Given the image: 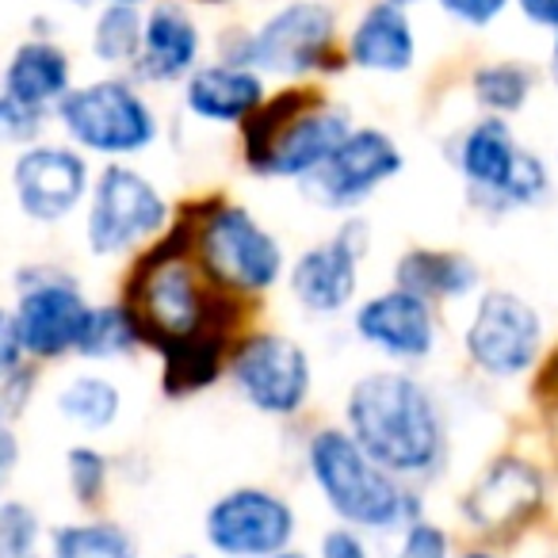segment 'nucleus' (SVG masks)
Here are the masks:
<instances>
[{
    "mask_svg": "<svg viewBox=\"0 0 558 558\" xmlns=\"http://www.w3.org/2000/svg\"><path fill=\"white\" fill-rule=\"evenodd\" d=\"M344 65L349 54L337 50V12L326 0H291L248 32V70L264 77L303 81Z\"/></svg>",
    "mask_w": 558,
    "mask_h": 558,
    "instance_id": "ddd939ff",
    "label": "nucleus"
},
{
    "mask_svg": "<svg viewBox=\"0 0 558 558\" xmlns=\"http://www.w3.org/2000/svg\"><path fill=\"white\" fill-rule=\"evenodd\" d=\"M550 478L524 451H497L459 489L456 512L478 543L505 547L517 543L547 517Z\"/></svg>",
    "mask_w": 558,
    "mask_h": 558,
    "instance_id": "6e6552de",
    "label": "nucleus"
},
{
    "mask_svg": "<svg viewBox=\"0 0 558 558\" xmlns=\"http://www.w3.org/2000/svg\"><path fill=\"white\" fill-rule=\"evenodd\" d=\"M535 379H532V398L547 410H558V341L555 349L543 352L539 367H535Z\"/></svg>",
    "mask_w": 558,
    "mask_h": 558,
    "instance_id": "e433bc0d",
    "label": "nucleus"
},
{
    "mask_svg": "<svg viewBox=\"0 0 558 558\" xmlns=\"http://www.w3.org/2000/svg\"><path fill=\"white\" fill-rule=\"evenodd\" d=\"M344 54H349V65L367 73H387V77L410 73L417 62V35H413L410 12L387 0L367 4L352 27Z\"/></svg>",
    "mask_w": 558,
    "mask_h": 558,
    "instance_id": "4be33fe9",
    "label": "nucleus"
},
{
    "mask_svg": "<svg viewBox=\"0 0 558 558\" xmlns=\"http://www.w3.org/2000/svg\"><path fill=\"white\" fill-rule=\"evenodd\" d=\"M199 24L187 16V9H180L177 0H161L146 16L138 62L131 70L146 85H177V81H184L199 65Z\"/></svg>",
    "mask_w": 558,
    "mask_h": 558,
    "instance_id": "aec40b11",
    "label": "nucleus"
},
{
    "mask_svg": "<svg viewBox=\"0 0 558 558\" xmlns=\"http://www.w3.org/2000/svg\"><path fill=\"white\" fill-rule=\"evenodd\" d=\"M352 337L387 360L390 367H421L436 356L440 344V318L436 306L410 295L402 288H383L375 295L360 299L352 311Z\"/></svg>",
    "mask_w": 558,
    "mask_h": 558,
    "instance_id": "a211bd4d",
    "label": "nucleus"
},
{
    "mask_svg": "<svg viewBox=\"0 0 558 558\" xmlns=\"http://www.w3.org/2000/svg\"><path fill=\"white\" fill-rule=\"evenodd\" d=\"M177 558H199V555H177Z\"/></svg>",
    "mask_w": 558,
    "mask_h": 558,
    "instance_id": "8fccbe9b",
    "label": "nucleus"
},
{
    "mask_svg": "<svg viewBox=\"0 0 558 558\" xmlns=\"http://www.w3.org/2000/svg\"><path fill=\"white\" fill-rule=\"evenodd\" d=\"M268 96L264 73L248 70V65L230 62H210L195 65L184 77V108L199 123L210 126H241L260 100Z\"/></svg>",
    "mask_w": 558,
    "mask_h": 558,
    "instance_id": "412c9836",
    "label": "nucleus"
},
{
    "mask_svg": "<svg viewBox=\"0 0 558 558\" xmlns=\"http://www.w3.org/2000/svg\"><path fill=\"white\" fill-rule=\"evenodd\" d=\"M390 558H456V543L444 524L428 517H417L398 532V547Z\"/></svg>",
    "mask_w": 558,
    "mask_h": 558,
    "instance_id": "2f4dec72",
    "label": "nucleus"
},
{
    "mask_svg": "<svg viewBox=\"0 0 558 558\" xmlns=\"http://www.w3.org/2000/svg\"><path fill=\"white\" fill-rule=\"evenodd\" d=\"M451 165L463 180L471 210L486 218L547 207L555 195L550 165L535 149L520 146L501 116L474 119L451 146Z\"/></svg>",
    "mask_w": 558,
    "mask_h": 558,
    "instance_id": "423d86ee",
    "label": "nucleus"
},
{
    "mask_svg": "<svg viewBox=\"0 0 558 558\" xmlns=\"http://www.w3.org/2000/svg\"><path fill=\"white\" fill-rule=\"evenodd\" d=\"M54 410L65 425H73L77 433L100 436L111 433L123 417V390L111 375L100 372H77L70 379H62L54 395Z\"/></svg>",
    "mask_w": 558,
    "mask_h": 558,
    "instance_id": "393cba45",
    "label": "nucleus"
},
{
    "mask_svg": "<svg viewBox=\"0 0 558 558\" xmlns=\"http://www.w3.org/2000/svg\"><path fill=\"white\" fill-rule=\"evenodd\" d=\"M12 195L32 226L54 230L85 210L93 187V165L70 142H32L12 161Z\"/></svg>",
    "mask_w": 558,
    "mask_h": 558,
    "instance_id": "f3484780",
    "label": "nucleus"
},
{
    "mask_svg": "<svg viewBox=\"0 0 558 558\" xmlns=\"http://www.w3.org/2000/svg\"><path fill=\"white\" fill-rule=\"evenodd\" d=\"M4 421H12V413H9V405H4V398H0V425H4Z\"/></svg>",
    "mask_w": 558,
    "mask_h": 558,
    "instance_id": "c03bdc74",
    "label": "nucleus"
},
{
    "mask_svg": "<svg viewBox=\"0 0 558 558\" xmlns=\"http://www.w3.org/2000/svg\"><path fill=\"white\" fill-rule=\"evenodd\" d=\"M238 337L230 333H207L195 341L172 344V349L157 352L161 360V390L165 398H192L199 390L215 387L226 375V360Z\"/></svg>",
    "mask_w": 558,
    "mask_h": 558,
    "instance_id": "b1692460",
    "label": "nucleus"
},
{
    "mask_svg": "<svg viewBox=\"0 0 558 558\" xmlns=\"http://www.w3.org/2000/svg\"><path fill=\"white\" fill-rule=\"evenodd\" d=\"M199 4H215V9H222V4H233V0H199Z\"/></svg>",
    "mask_w": 558,
    "mask_h": 558,
    "instance_id": "a18cd8bd",
    "label": "nucleus"
},
{
    "mask_svg": "<svg viewBox=\"0 0 558 558\" xmlns=\"http://www.w3.org/2000/svg\"><path fill=\"white\" fill-rule=\"evenodd\" d=\"M352 111L314 85H288L264 96L238 126L241 165L264 180H306L352 131Z\"/></svg>",
    "mask_w": 558,
    "mask_h": 558,
    "instance_id": "20e7f679",
    "label": "nucleus"
},
{
    "mask_svg": "<svg viewBox=\"0 0 558 558\" xmlns=\"http://www.w3.org/2000/svg\"><path fill=\"white\" fill-rule=\"evenodd\" d=\"M341 425L383 471L417 489L448 466V413L413 367L387 364L360 375L344 395Z\"/></svg>",
    "mask_w": 558,
    "mask_h": 558,
    "instance_id": "f03ea898",
    "label": "nucleus"
},
{
    "mask_svg": "<svg viewBox=\"0 0 558 558\" xmlns=\"http://www.w3.org/2000/svg\"><path fill=\"white\" fill-rule=\"evenodd\" d=\"M111 478H116V463L108 451H100L96 444H73L65 451V489H70L73 505L88 517L104 509L108 501Z\"/></svg>",
    "mask_w": 558,
    "mask_h": 558,
    "instance_id": "c756f323",
    "label": "nucleus"
},
{
    "mask_svg": "<svg viewBox=\"0 0 558 558\" xmlns=\"http://www.w3.org/2000/svg\"><path fill=\"white\" fill-rule=\"evenodd\" d=\"M50 111L27 108V104L12 100V96L0 93V146H32L43 138V126H47Z\"/></svg>",
    "mask_w": 558,
    "mask_h": 558,
    "instance_id": "473e14b6",
    "label": "nucleus"
},
{
    "mask_svg": "<svg viewBox=\"0 0 558 558\" xmlns=\"http://www.w3.org/2000/svg\"><path fill=\"white\" fill-rule=\"evenodd\" d=\"M547 326L532 299L512 288H482L463 326V356L489 383H517L539 367Z\"/></svg>",
    "mask_w": 558,
    "mask_h": 558,
    "instance_id": "9b49d317",
    "label": "nucleus"
},
{
    "mask_svg": "<svg viewBox=\"0 0 558 558\" xmlns=\"http://www.w3.org/2000/svg\"><path fill=\"white\" fill-rule=\"evenodd\" d=\"M172 218L177 207L146 172L123 161H108L88 187L81 238L96 260H131L169 230Z\"/></svg>",
    "mask_w": 558,
    "mask_h": 558,
    "instance_id": "0eeeda50",
    "label": "nucleus"
},
{
    "mask_svg": "<svg viewBox=\"0 0 558 558\" xmlns=\"http://www.w3.org/2000/svg\"><path fill=\"white\" fill-rule=\"evenodd\" d=\"M27 364H32V360H27V352H24V337H20L16 314H12V306L0 303V387H4L16 372H24Z\"/></svg>",
    "mask_w": 558,
    "mask_h": 558,
    "instance_id": "72a5a7b5",
    "label": "nucleus"
},
{
    "mask_svg": "<svg viewBox=\"0 0 558 558\" xmlns=\"http://www.w3.org/2000/svg\"><path fill=\"white\" fill-rule=\"evenodd\" d=\"M58 126L70 146L81 154L126 161L138 157L161 138V123L138 85L126 77H100L88 85H73L54 108Z\"/></svg>",
    "mask_w": 558,
    "mask_h": 558,
    "instance_id": "1a4fd4ad",
    "label": "nucleus"
},
{
    "mask_svg": "<svg viewBox=\"0 0 558 558\" xmlns=\"http://www.w3.org/2000/svg\"><path fill=\"white\" fill-rule=\"evenodd\" d=\"M241 402L268 421H299L314 398V360L291 333L245 329L226 360Z\"/></svg>",
    "mask_w": 558,
    "mask_h": 558,
    "instance_id": "9d476101",
    "label": "nucleus"
},
{
    "mask_svg": "<svg viewBox=\"0 0 558 558\" xmlns=\"http://www.w3.org/2000/svg\"><path fill=\"white\" fill-rule=\"evenodd\" d=\"M20 459H24V448H20L16 421H4V425H0V497H4V489L16 478Z\"/></svg>",
    "mask_w": 558,
    "mask_h": 558,
    "instance_id": "4c0bfd02",
    "label": "nucleus"
},
{
    "mask_svg": "<svg viewBox=\"0 0 558 558\" xmlns=\"http://www.w3.org/2000/svg\"><path fill=\"white\" fill-rule=\"evenodd\" d=\"M271 558H314L311 550H303V547H288V550H279V555H271Z\"/></svg>",
    "mask_w": 558,
    "mask_h": 558,
    "instance_id": "79ce46f5",
    "label": "nucleus"
},
{
    "mask_svg": "<svg viewBox=\"0 0 558 558\" xmlns=\"http://www.w3.org/2000/svg\"><path fill=\"white\" fill-rule=\"evenodd\" d=\"M134 352H142V337L134 318L126 314V306L119 299L93 303L85 333H81L77 344V360H85V364H111V360H126Z\"/></svg>",
    "mask_w": 558,
    "mask_h": 558,
    "instance_id": "bb28decb",
    "label": "nucleus"
},
{
    "mask_svg": "<svg viewBox=\"0 0 558 558\" xmlns=\"http://www.w3.org/2000/svg\"><path fill=\"white\" fill-rule=\"evenodd\" d=\"M387 4H398V9H413V4H421V0H387Z\"/></svg>",
    "mask_w": 558,
    "mask_h": 558,
    "instance_id": "37998d69",
    "label": "nucleus"
},
{
    "mask_svg": "<svg viewBox=\"0 0 558 558\" xmlns=\"http://www.w3.org/2000/svg\"><path fill=\"white\" fill-rule=\"evenodd\" d=\"M47 547V524L24 497H0V558H39Z\"/></svg>",
    "mask_w": 558,
    "mask_h": 558,
    "instance_id": "7c9ffc66",
    "label": "nucleus"
},
{
    "mask_svg": "<svg viewBox=\"0 0 558 558\" xmlns=\"http://www.w3.org/2000/svg\"><path fill=\"white\" fill-rule=\"evenodd\" d=\"M146 16L138 4H104L93 24V58L104 65H134L142 50Z\"/></svg>",
    "mask_w": 558,
    "mask_h": 558,
    "instance_id": "c85d7f7f",
    "label": "nucleus"
},
{
    "mask_svg": "<svg viewBox=\"0 0 558 558\" xmlns=\"http://www.w3.org/2000/svg\"><path fill=\"white\" fill-rule=\"evenodd\" d=\"M16 314L24 352L32 364H58V360L77 356L81 333L88 322V303L81 279L54 260H35L16 268Z\"/></svg>",
    "mask_w": 558,
    "mask_h": 558,
    "instance_id": "f8f14e48",
    "label": "nucleus"
},
{
    "mask_svg": "<svg viewBox=\"0 0 558 558\" xmlns=\"http://www.w3.org/2000/svg\"><path fill=\"white\" fill-rule=\"evenodd\" d=\"M372 248V226L364 218H344L329 238L306 245L295 260H288V295L314 318H337L360 299V268Z\"/></svg>",
    "mask_w": 558,
    "mask_h": 558,
    "instance_id": "4468645a",
    "label": "nucleus"
},
{
    "mask_svg": "<svg viewBox=\"0 0 558 558\" xmlns=\"http://www.w3.org/2000/svg\"><path fill=\"white\" fill-rule=\"evenodd\" d=\"M62 4H88V0H62Z\"/></svg>",
    "mask_w": 558,
    "mask_h": 558,
    "instance_id": "de8ad7c7",
    "label": "nucleus"
},
{
    "mask_svg": "<svg viewBox=\"0 0 558 558\" xmlns=\"http://www.w3.org/2000/svg\"><path fill=\"white\" fill-rule=\"evenodd\" d=\"M539 558H558V550H547V555H539Z\"/></svg>",
    "mask_w": 558,
    "mask_h": 558,
    "instance_id": "09e8293b",
    "label": "nucleus"
},
{
    "mask_svg": "<svg viewBox=\"0 0 558 558\" xmlns=\"http://www.w3.org/2000/svg\"><path fill=\"white\" fill-rule=\"evenodd\" d=\"M517 9L524 12L527 24L558 32V0H517Z\"/></svg>",
    "mask_w": 558,
    "mask_h": 558,
    "instance_id": "58836bf2",
    "label": "nucleus"
},
{
    "mask_svg": "<svg viewBox=\"0 0 558 558\" xmlns=\"http://www.w3.org/2000/svg\"><path fill=\"white\" fill-rule=\"evenodd\" d=\"M436 4H440L456 24L474 27V32L497 24V20L505 16V9H509V0H436Z\"/></svg>",
    "mask_w": 558,
    "mask_h": 558,
    "instance_id": "f704fd0d",
    "label": "nucleus"
},
{
    "mask_svg": "<svg viewBox=\"0 0 558 558\" xmlns=\"http://www.w3.org/2000/svg\"><path fill=\"white\" fill-rule=\"evenodd\" d=\"M303 463L337 524L360 535H398L425 517L421 489L383 471L344 425H322L306 436Z\"/></svg>",
    "mask_w": 558,
    "mask_h": 558,
    "instance_id": "7ed1b4c3",
    "label": "nucleus"
},
{
    "mask_svg": "<svg viewBox=\"0 0 558 558\" xmlns=\"http://www.w3.org/2000/svg\"><path fill=\"white\" fill-rule=\"evenodd\" d=\"M555 165H558V154H555Z\"/></svg>",
    "mask_w": 558,
    "mask_h": 558,
    "instance_id": "603ef678",
    "label": "nucleus"
},
{
    "mask_svg": "<svg viewBox=\"0 0 558 558\" xmlns=\"http://www.w3.org/2000/svg\"><path fill=\"white\" fill-rule=\"evenodd\" d=\"M104 4H142V0H104Z\"/></svg>",
    "mask_w": 558,
    "mask_h": 558,
    "instance_id": "49530a36",
    "label": "nucleus"
},
{
    "mask_svg": "<svg viewBox=\"0 0 558 558\" xmlns=\"http://www.w3.org/2000/svg\"><path fill=\"white\" fill-rule=\"evenodd\" d=\"M547 73L550 81L558 85V32H555V43H550V58H547Z\"/></svg>",
    "mask_w": 558,
    "mask_h": 558,
    "instance_id": "a19ab883",
    "label": "nucleus"
},
{
    "mask_svg": "<svg viewBox=\"0 0 558 558\" xmlns=\"http://www.w3.org/2000/svg\"><path fill=\"white\" fill-rule=\"evenodd\" d=\"M203 539L218 558H271L295 547L299 512L268 486H233L207 505Z\"/></svg>",
    "mask_w": 558,
    "mask_h": 558,
    "instance_id": "2eb2a0df",
    "label": "nucleus"
},
{
    "mask_svg": "<svg viewBox=\"0 0 558 558\" xmlns=\"http://www.w3.org/2000/svg\"><path fill=\"white\" fill-rule=\"evenodd\" d=\"M119 303L134 318L146 352H165L172 344L195 341L207 333H245V318L253 311L248 299L226 295L207 279V271L192 256V230L184 218L126 260Z\"/></svg>",
    "mask_w": 558,
    "mask_h": 558,
    "instance_id": "f257e3e1",
    "label": "nucleus"
},
{
    "mask_svg": "<svg viewBox=\"0 0 558 558\" xmlns=\"http://www.w3.org/2000/svg\"><path fill=\"white\" fill-rule=\"evenodd\" d=\"M405 154L383 126H352L344 142L311 172L299 180L306 203L333 215H352L372 199L379 187L402 177Z\"/></svg>",
    "mask_w": 558,
    "mask_h": 558,
    "instance_id": "dca6fc26",
    "label": "nucleus"
},
{
    "mask_svg": "<svg viewBox=\"0 0 558 558\" xmlns=\"http://www.w3.org/2000/svg\"><path fill=\"white\" fill-rule=\"evenodd\" d=\"M555 474H558V456H555Z\"/></svg>",
    "mask_w": 558,
    "mask_h": 558,
    "instance_id": "3c124183",
    "label": "nucleus"
},
{
    "mask_svg": "<svg viewBox=\"0 0 558 558\" xmlns=\"http://www.w3.org/2000/svg\"><path fill=\"white\" fill-rule=\"evenodd\" d=\"M535 93V70L527 62H486L471 73V96L482 116H517Z\"/></svg>",
    "mask_w": 558,
    "mask_h": 558,
    "instance_id": "cd10ccee",
    "label": "nucleus"
},
{
    "mask_svg": "<svg viewBox=\"0 0 558 558\" xmlns=\"http://www.w3.org/2000/svg\"><path fill=\"white\" fill-rule=\"evenodd\" d=\"M47 558H138L134 535L104 517H85L47 532Z\"/></svg>",
    "mask_w": 558,
    "mask_h": 558,
    "instance_id": "a878e982",
    "label": "nucleus"
},
{
    "mask_svg": "<svg viewBox=\"0 0 558 558\" xmlns=\"http://www.w3.org/2000/svg\"><path fill=\"white\" fill-rule=\"evenodd\" d=\"M314 558H375V555H372V547H367V535L337 524V527H329V532H322L318 555Z\"/></svg>",
    "mask_w": 558,
    "mask_h": 558,
    "instance_id": "c9c22d12",
    "label": "nucleus"
},
{
    "mask_svg": "<svg viewBox=\"0 0 558 558\" xmlns=\"http://www.w3.org/2000/svg\"><path fill=\"white\" fill-rule=\"evenodd\" d=\"M73 88V62L54 39H27L12 50L0 73V93L27 108L54 111L58 100Z\"/></svg>",
    "mask_w": 558,
    "mask_h": 558,
    "instance_id": "5701e85b",
    "label": "nucleus"
},
{
    "mask_svg": "<svg viewBox=\"0 0 558 558\" xmlns=\"http://www.w3.org/2000/svg\"><path fill=\"white\" fill-rule=\"evenodd\" d=\"M390 283L440 311L448 303H474V295L482 291V264L463 248L413 245L395 256Z\"/></svg>",
    "mask_w": 558,
    "mask_h": 558,
    "instance_id": "6ab92c4d",
    "label": "nucleus"
},
{
    "mask_svg": "<svg viewBox=\"0 0 558 558\" xmlns=\"http://www.w3.org/2000/svg\"><path fill=\"white\" fill-rule=\"evenodd\" d=\"M456 558H509V555L497 550V547H489V543H471V547L456 550Z\"/></svg>",
    "mask_w": 558,
    "mask_h": 558,
    "instance_id": "ea45409f",
    "label": "nucleus"
},
{
    "mask_svg": "<svg viewBox=\"0 0 558 558\" xmlns=\"http://www.w3.org/2000/svg\"><path fill=\"white\" fill-rule=\"evenodd\" d=\"M192 230V256L215 288L238 299H264L288 276V248L245 203L226 195L192 199L177 210Z\"/></svg>",
    "mask_w": 558,
    "mask_h": 558,
    "instance_id": "39448f33",
    "label": "nucleus"
}]
</instances>
